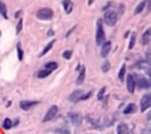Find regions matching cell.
<instances>
[{
  "instance_id": "obj_30",
  "label": "cell",
  "mask_w": 151,
  "mask_h": 134,
  "mask_svg": "<svg viewBox=\"0 0 151 134\" xmlns=\"http://www.w3.org/2000/svg\"><path fill=\"white\" fill-rule=\"evenodd\" d=\"M91 95H92V91H90V92H89V93H87V94L84 93V95L81 96V98H80V100H86V99H88Z\"/></svg>"
},
{
  "instance_id": "obj_31",
  "label": "cell",
  "mask_w": 151,
  "mask_h": 134,
  "mask_svg": "<svg viewBox=\"0 0 151 134\" xmlns=\"http://www.w3.org/2000/svg\"><path fill=\"white\" fill-rule=\"evenodd\" d=\"M75 29H76V25H74V27H72L71 30H69V31H68V33L66 34V37H67V38H68V37H69V36H70V35H71V34H72V32H73V31H74Z\"/></svg>"
},
{
  "instance_id": "obj_12",
  "label": "cell",
  "mask_w": 151,
  "mask_h": 134,
  "mask_svg": "<svg viewBox=\"0 0 151 134\" xmlns=\"http://www.w3.org/2000/svg\"><path fill=\"white\" fill-rule=\"evenodd\" d=\"M63 6L65 8L66 14H71V12L73 11V2H72V0H63Z\"/></svg>"
},
{
  "instance_id": "obj_35",
  "label": "cell",
  "mask_w": 151,
  "mask_h": 134,
  "mask_svg": "<svg viewBox=\"0 0 151 134\" xmlns=\"http://www.w3.org/2000/svg\"><path fill=\"white\" fill-rule=\"evenodd\" d=\"M94 1H95V0H89V1H88V6H91V4H92Z\"/></svg>"
},
{
  "instance_id": "obj_20",
  "label": "cell",
  "mask_w": 151,
  "mask_h": 134,
  "mask_svg": "<svg viewBox=\"0 0 151 134\" xmlns=\"http://www.w3.org/2000/svg\"><path fill=\"white\" fill-rule=\"evenodd\" d=\"M51 73H52V72L49 71V70H47V69H42V70L38 71V73H37V77H38V78H46V77L49 76Z\"/></svg>"
},
{
  "instance_id": "obj_15",
  "label": "cell",
  "mask_w": 151,
  "mask_h": 134,
  "mask_svg": "<svg viewBox=\"0 0 151 134\" xmlns=\"http://www.w3.org/2000/svg\"><path fill=\"white\" fill-rule=\"evenodd\" d=\"M136 110H137V108L134 104H130L124 109V114H132V113L136 112Z\"/></svg>"
},
{
  "instance_id": "obj_14",
  "label": "cell",
  "mask_w": 151,
  "mask_h": 134,
  "mask_svg": "<svg viewBox=\"0 0 151 134\" xmlns=\"http://www.w3.org/2000/svg\"><path fill=\"white\" fill-rule=\"evenodd\" d=\"M146 4H147V0H143V1H140V2L136 6V8H135V10H134L135 15L142 13V12L144 11V8H146Z\"/></svg>"
},
{
  "instance_id": "obj_24",
  "label": "cell",
  "mask_w": 151,
  "mask_h": 134,
  "mask_svg": "<svg viewBox=\"0 0 151 134\" xmlns=\"http://www.w3.org/2000/svg\"><path fill=\"white\" fill-rule=\"evenodd\" d=\"M17 55H18V60L21 61L23 59V51L21 49V44H17Z\"/></svg>"
},
{
  "instance_id": "obj_11",
  "label": "cell",
  "mask_w": 151,
  "mask_h": 134,
  "mask_svg": "<svg viewBox=\"0 0 151 134\" xmlns=\"http://www.w3.org/2000/svg\"><path fill=\"white\" fill-rule=\"evenodd\" d=\"M150 38H151V30L150 29H147L144 32L143 36H142V44L143 46H147L150 42Z\"/></svg>"
},
{
  "instance_id": "obj_2",
  "label": "cell",
  "mask_w": 151,
  "mask_h": 134,
  "mask_svg": "<svg viewBox=\"0 0 151 134\" xmlns=\"http://www.w3.org/2000/svg\"><path fill=\"white\" fill-rule=\"evenodd\" d=\"M36 17L39 20H46V21H48V20H51L54 17V12H53L52 8H42L36 13Z\"/></svg>"
},
{
  "instance_id": "obj_21",
  "label": "cell",
  "mask_w": 151,
  "mask_h": 134,
  "mask_svg": "<svg viewBox=\"0 0 151 134\" xmlns=\"http://www.w3.org/2000/svg\"><path fill=\"white\" fill-rule=\"evenodd\" d=\"M135 41H136V33H135V32H133V33L131 34V37H130V41H129V46H128L129 50H131V49H133V48H134Z\"/></svg>"
},
{
  "instance_id": "obj_9",
  "label": "cell",
  "mask_w": 151,
  "mask_h": 134,
  "mask_svg": "<svg viewBox=\"0 0 151 134\" xmlns=\"http://www.w3.org/2000/svg\"><path fill=\"white\" fill-rule=\"evenodd\" d=\"M102 47V51H100V55L103 58H106L109 55L110 51H111V41H105L104 43L100 46Z\"/></svg>"
},
{
  "instance_id": "obj_25",
  "label": "cell",
  "mask_w": 151,
  "mask_h": 134,
  "mask_svg": "<svg viewBox=\"0 0 151 134\" xmlns=\"http://www.w3.org/2000/svg\"><path fill=\"white\" fill-rule=\"evenodd\" d=\"M110 68H111V65H110V62L108 60H105L104 63L102 65V71L104 72V73H107V72H109Z\"/></svg>"
},
{
  "instance_id": "obj_7",
  "label": "cell",
  "mask_w": 151,
  "mask_h": 134,
  "mask_svg": "<svg viewBox=\"0 0 151 134\" xmlns=\"http://www.w3.org/2000/svg\"><path fill=\"white\" fill-rule=\"evenodd\" d=\"M135 80H134V77L132 74H129V75H127V90L129 92L130 94H133L135 91Z\"/></svg>"
},
{
  "instance_id": "obj_10",
  "label": "cell",
  "mask_w": 151,
  "mask_h": 134,
  "mask_svg": "<svg viewBox=\"0 0 151 134\" xmlns=\"http://www.w3.org/2000/svg\"><path fill=\"white\" fill-rule=\"evenodd\" d=\"M84 95V91L82 90H76L74 91L71 95L69 96L68 99L72 102H77V101H79L80 98H81V96Z\"/></svg>"
},
{
  "instance_id": "obj_33",
  "label": "cell",
  "mask_w": 151,
  "mask_h": 134,
  "mask_svg": "<svg viewBox=\"0 0 151 134\" xmlns=\"http://www.w3.org/2000/svg\"><path fill=\"white\" fill-rule=\"evenodd\" d=\"M110 6H111V2H108L107 4H106V6H105L104 8H103V11H104V12H105V11H107V10L110 8Z\"/></svg>"
},
{
  "instance_id": "obj_36",
  "label": "cell",
  "mask_w": 151,
  "mask_h": 134,
  "mask_svg": "<svg viewBox=\"0 0 151 134\" xmlns=\"http://www.w3.org/2000/svg\"><path fill=\"white\" fill-rule=\"evenodd\" d=\"M0 35H1V33H0Z\"/></svg>"
},
{
  "instance_id": "obj_29",
  "label": "cell",
  "mask_w": 151,
  "mask_h": 134,
  "mask_svg": "<svg viewBox=\"0 0 151 134\" xmlns=\"http://www.w3.org/2000/svg\"><path fill=\"white\" fill-rule=\"evenodd\" d=\"M127 131V126L125 125V123H121L119 126H118V128H117V132H118V134L121 133H124V132H126Z\"/></svg>"
},
{
  "instance_id": "obj_26",
  "label": "cell",
  "mask_w": 151,
  "mask_h": 134,
  "mask_svg": "<svg viewBox=\"0 0 151 134\" xmlns=\"http://www.w3.org/2000/svg\"><path fill=\"white\" fill-rule=\"evenodd\" d=\"M22 23H23V21H22V18H20L19 21H18V23H17L16 25V35H18V34L21 32L22 30Z\"/></svg>"
},
{
  "instance_id": "obj_16",
  "label": "cell",
  "mask_w": 151,
  "mask_h": 134,
  "mask_svg": "<svg viewBox=\"0 0 151 134\" xmlns=\"http://www.w3.org/2000/svg\"><path fill=\"white\" fill-rule=\"evenodd\" d=\"M54 43H55V39H54V40H51V41H50L49 43H48L47 46L44 47V49L42 50V52L40 53V55H39V56H40V57H41V56H44V55L47 54V53L49 52L50 50H51V49H52V48H53V46H54Z\"/></svg>"
},
{
  "instance_id": "obj_6",
  "label": "cell",
  "mask_w": 151,
  "mask_h": 134,
  "mask_svg": "<svg viewBox=\"0 0 151 134\" xmlns=\"http://www.w3.org/2000/svg\"><path fill=\"white\" fill-rule=\"evenodd\" d=\"M151 106V96L150 94H145L140 99V111L145 112Z\"/></svg>"
},
{
  "instance_id": "obj_27",
  "label": "cell",
  "mask_w": 151,
  "mask_h": 134,
  "mask_svg": "<svg viewBox=\"0 0 151 134\" xmlns=\"http://www.w3.org/2000/svg\"><path fill=\"white\" fill-rule=\"evenodd\" d=\"M71 56H72V51L71 50H67L65 52L63 53V57L65 59H71Z\"/></svg>"
},
{
  "instance_id": "obj_34",
  "label": "cell",
  "mask_w": 151,
  "mask_h": 134,
  "mask_svg": "<svg viewBox=\"0 0 151 134\" xmlns=\"http://www.w3.org/2000/svg\"><path fill=\"white\" fill-rule=\"evenodd\" d=\"M53 35H54V31H53V30L48 31V36H53Z\"/></svg>"
},
{
  "instance_id": "obj_19",
  "label": "cell",
  "mask_w": 151,
  "mask_h": 134,
  "mask_svg": "<svg viewBox=\"0 0 151 134\" xmlns=\"http://www.w3.org/2000/svg\"><path fill=\"white\" fill-rule=\"evenodd\" d=\"M0 14L2 15L6 19H8V10H6V6L4 4V3L0 0Z\"/></svg>"
},
{
  "instance_id": "obj_13",
  "label": "cell",
  "mask_w": 151,
  "mask_h": 134,
  "mask_svg": "<svg viewBox=\"0 0 151 134\" xmlns=\"http://www.w3.org/2000/svg\"><path fill=\"white\" fill-rule=\"evenodd\" d=\"M85 78H86V68L85 67H81L80 68V72L78 74V76H77V79H76V85H81L82 82L85 81Z\"/></svg>"
},
{
  "instance_id": "obj_32",
  "label": "cell",
  "mask_w": 151,
  "mask_h": 134,
  "mask_svg": "<svg viewBox=\"0 0 151 134\" xmlns=\"http://www.w3.org/2000/svg\"><path fill=\"white\" fill-rule=\"evenodd\" d=\"M22 14V11L21 10H19V11H17L16 13H15V18H20V16H21Z\"/></svg>"
},
{
  "instance_id": "obj_8",
  "label": "cell",
  "mask_w": 151,
  "mask_h": 134,
  "mask_svg": "<svg viewBox=\"0 0 151 134\" xmlns=\"http://www.w3.org/2000/svg\"><path fill=\"white\" fill-rule=\"evenodd\" d=\"M38 102L39 101H36V100H21L19 102V107L21 108L22 110L27 111V110H30L31 108H33L34 106H36Z\"/></svg>"
},
{
  "instance_id": "obj_5",
  "label": "cell",
  "mask_w": 151,
  "mask_h": 134,
  "mask_svg": "<svg viewBox=\"0 0 151 134\" xmlns=\"http://www.w3.org/2000/svg\"><path fill=\"white\" fill-rule=\"evenodd\" d=\"M57 112H58V107H57V106H56V105L51 106V107L49 108V110H48V112L46 113V115H44V119H42V121L46 123V121H52L53 118L56 116Z\"/></svg>"
},
{
  "instance_id": "obj_28",
  "label": "cell",
  "mask_w": 151,
  "mask_h": 134,
  "mask_svg": "<svg viewBox=\"0 0 151 134\" xmlns=\"http://www.w3.org/2000/svg\"><path fill=\"white\" fill-rule=\"evenodd\" d=\"M105 93H106V87H103L100 90H99L98 94H97V98L100 100V99H103V97H104Z\"/></svg>"
},
{
  "instance_id": "obj_23",
  "label": "cell",
  "mask_w": 151,
  "mask_h": 134,
  "mask_svg": "<svg viewBox=\"0 0 151 134\" xmlns=\"http://www.w3.org/2000/svg\"><path fill=\"white\" fill-rule=\"evenodd\" d=\"M13 127V121L10 119V118H6L4 121H3V128L6 129V130H8V129H11Z\"/></svg>"
},
{
  "instance_id": "obj_3",
  "label": "cell",
  "mask_w": 151,
  "mask_h": 134,
  "mask_svg": "<svg viewBox=\"0 0 151 134\" xmlns=\"http://www.w3.org/2000/svg\"><path fill=\"white\" fill-rule=\"evenodd\" d=\"M104 22L108 27H114L117 22V13L113 10H109L105 13L104 16Z\"/></svg>"
},
{
  "instance_id": "obj_17",
  "label": "cell",
  "mask_w": 151,
  "mask_h": 134,
  "mask_svg": "<svg viewBox=\"0 0 151 134\" xmlns=\"http://www.w3.org/2000/svg\"><path fill=\"white\" fill-rule=\"evenodd\" d=\"M57 68H58V63L55 62V61H50V62L46 63V66H44V69H47V70H49L51 72L55 71Z\"/></svg>"
},
{
  "instance_id": "obj_22",
  "label": "cell",
  "mask_w": 151,
  "mask_h": 134,
  "mask_svg": "<svg viewBox=\"0 0 151 134\" xmlns=\"http://www.w3.org/2000/svg\"><path fill=\"white\" fill-rule=\"evenodd\" d=\"M69 116H70V119H71L73 123H75V125H78V123H80V119H79V116L77 114H73V113H70L69 114Z\"/></svg>"
},
{
  "instance_id": "obj_18",
  "label": "cell",
  "mask_w": 151,
  "mask_h": 134,
  "mask_svg": "<svg viewBox=\"0 0 151 134\" xmlns=\"http://www.w3.org/2000/svg\"><path fill=\"white\" fill-rule=\"evenodd\" d=\"M125 76H126V65L124 63V65H122L121 69H119V72H118V79L121 80V81H124Z\"/></svg>"
},
{
  "instance_id": "obj_1",
  "label": "cell",
  "mask_w": 151,
  "mask_h": 134,
  "mask_svg": "<svg viewBox=\"0 0 151 134\" xmlns=\"http://www.w3.org/2000/svg\"><path fill=\"white\" fill-rule=\"evenodd\" d=\"M95 41L97 46H102L106 41V34L103 29V20L98 19L96 22V33H95Z\"/></svg>"
},
{
  "instance_id": "obj_4",
  "label": "cell",
  "mask_w": 151,
  "mask_h": 134,
  "mask_svg": "<svg viewBox=\"0 0 151 134\" xmlns=\"http://www.w3.org/2000/svg\"><path fill=\"white\" fill-rule=\"evenodd\" d=\"M135 80V86L137 85V87L140 89H148L150 88V81L147 80L145 76L143 75H133Z\"/></svg>"
}]
</instances>
